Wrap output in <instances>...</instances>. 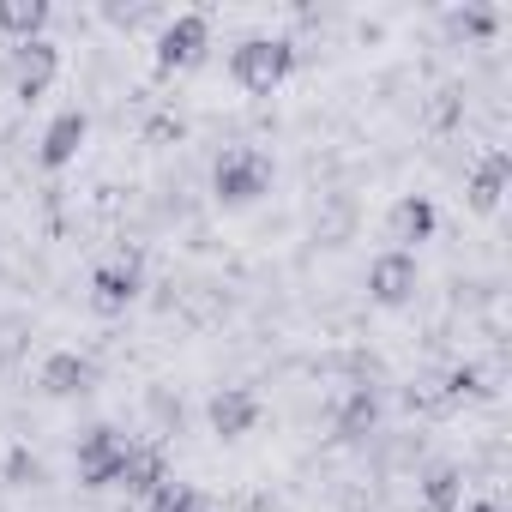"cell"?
Returning a JSON list of instances; mask_svg holds the SVG:
<instances>
[{"label": "cell", "instance_id": "4", "mask_svg": "<svg viewBox=\"0 0 512 512\" xmlns=\"http://www.w3.org/2000/svg\"><path fill=\"white\" fill-rule=\"evenodd\" d=\"M211 49V19L205 13H175L163 31H157V73H187L199 67Z\"/></svg>", "mask_w": 512, "mask_h": 512}, {"label": "cell", "instance_id": "10", "mask_svg": "<svg viewBox=\"0 0 512 512\" xmlns=\"http://www.w3.org/2000/svg\"><path fill=\"white\" fill-rule=\"evenodd\" d=\"M37 386H43L49 398H85V392L97 386V362H91V356H79V350H55V356L43 362Z\"/></svg>", "mask_w": 512, "mask_h": 512}, {"label": "cell", "instance_id": "1", "mask_svg": "<svg viewBox=\"0 0 512 512\" xmlns=\"http://www.w3.org/2000/svg\"><path fill=\"white\" fill-rule=\"evenodd\" d=\"M290 73H296V43L290 37H241L229 49V79L247 97H272Z\"/></svg>", "mask_w": 512, "mask_h": 512}, {"label": "cell", "instance_id": "17", "mask_svg": "<svg viewBox=\"0 0 512 512\" xmlns=\"http://www.w3.org/2000/svg\"><path fill=\"white\" fill-rule=\"evenodd\" d=\"M446 31L464 37V43H488L500 31V13L494 7H464V13H446Z\"/></svg>", "mask_w": 512, "mask_h": 512}, {"label": "cell", "instance_id": "15", "mask_svg": "<svg viewBox=\"0 0 512 512\" xmlns=\"http://www.w3.org/2000/svg\"><path fill=\"white\" fill-rule=\"evenodd\" d=\"M374 428H380V398H374V386H356V392L344 398V410H338V440L356 446V440H368Z\"/></svg>", "mask_w": 512, "mask_h": 512}, {"label": "cell", "instance_id": "12", "mask_svg": "<svg viewBox=\"0 0 512 512\" xmlns=\"http://www.w3.org/2000/svg\"><path fill=\"white\" fill-rule=\"evenodd\" d=\"M506 181H512V157L506 151H488L476 169H470V181H464V199H470V211H500V199H506Z\"/></svg>", "mask_w": 512, "mask_h": 512}, {"label": "cell", "instance_id": "9", "mask_svg": "<svg viewBox=\"0 0 512 512\" xmlns=\"http://www.w3.org/2000/svg\"><path fill=\"white\" fill-rule=\"evenodd\" d=\"M205 422H211V434H217V440H241L253 422H260V398H253L247 386H223V392H211Z\"/></svg>", "mask_w": 512, "mask_h": 512}, {"label": "cell", "instance_id": "11", "mask_svg": "<svg viewBox=\"0 0 512 512\" xmlns=\"http://www.w3.org/2000/svg\"><path fill=\"white\" fill-rule=\"evenodd\" d=\"M85 139H91V115H85V109H61V115L49 121V133H43L37 163H43V169H67V163L79 157Z\"/></svg>", "mask_w": 512, "mask_h": 512}, {"label": "cell", "instance_id": "5", "mask_svg": "<svg viewBox=\"0 0 512 512\" xmlns=\"http://www.w3.org/2000/svg\"><path fill=\"white\" fill-rule=\"evenodd\" d=\"M145 290V266H139V253H115V260H103L91 272V308L97 314H127Z\"/></svg>", "mask_w": 512, "mask_h": 512}, {"label": "cell", "instance_id": "7", "mask_svg": "<svg viewBox=\"0 0 512 512\" xmlns=\"http://www.w3.org/2000/svg\"><path fill=\"white\" fill-rule=\"evenodd\" d=\"M416 284H422L416 253H398V247H386L380 260L368 266V296H374L380 308H404V302H416Z\"/></svg>", "mask_w": 512, "mask_h": 512}, {"label": "cell", "instance_id": "13", "mask_svg": "<svg viewBox=\"0 0 512 512\" xmlns=\"http://www.w3.org/2000/svg\"><path fill=\"white\" fill-rule=\"evenodd\" d=\"M49 19H55L49 0H0V37H13V49L37 43L49 31Z\"/></svg>", "mask_w": 512, "mask_h": 512}, {"label": "cell", "instance_id": "3", "mask_svg": "<svg viewBox=\"0 0 512 512\" xmlns=\"http://www.w3.org/2000/svg\"><path fill=\"white\" fill-rule=\"evenodd\" d=\"M127 434L121 428H109V422H97V428H85L79 434V452H73V470H79V482L85 488H115L121 482V464H127Z\"/></svg>", "mask_w": 512, "mask_h": 512}, {"label": "cell", "instance_id": "19", "mask_svg": "<svg viewBox=\"0 0 512 512\" xmlns=\"http://www.w3.org/2000/svg\"><path fill=\"white\" fill-rule=\"evenodd\" d=\"M464 512H506V506H500V500H470Z\"/></svg>", "mask_w": 512, "mask_h": 512}, {"label": "cell", "instance_id": "16", "mask_svg": "<svg viewBox=\"0 0 512 512\" xmlns=\"http://www.w3.org/2000/svg\"><path fill=\"white\" fill-rule=\"evenodd\" d=\"M422 506L428 512H458L464 506V470L458 464H434L422 476Z\"/></svg>", "mask_w": 512, "mask_h": 512}, {"label": "cell", "instance_id": "2", "mask_svg": "<svg viewBox=\"0 0 512 512\" xmlns=\"http://www.w3.org/2000/svg\"><path fill=\"white\" fill-rule=\"evenodd\" d=\"M211 193L223 205H253V199H266L272 193V157L260 145H235L211 163Z\"/></svg>", "mask_w": 512, "mask_h": 512}, {"label": "cell", "instance_id": "14", "mask_svg": "<svg viewBox=\"0 0 512 512\" xmlns=\"http://www.w3.org/2000/svg\"><path fill=\"white\" fill-rule=\"evenodd\" d=\"M163 482H169V464H163V452H157V446H127V464H121V482H115V488H127V494L151 500Z\"/></svg>", "mask_w": 512, "mask_h": 512}, {"label": "cell", "instance_id": "18", "mask_svg": "<svg viewBox=\"0 0 512 512\" xmlns=\"http://www.w3.org/2000/svg\"><path fill=\"white\" fill-rule=\"evenodd\" d=\"M145 506H151V512H217V506H211L199 488H187V482H175V476H169V482H163V488H157Z\"/></svg>", "mask_w": 512, "mask_h": 512}, {"label": "cell", "instance_id": "6", "mask_svg": "<svg viewBox=\"0 0 512 512\" xmlns=\"http://www.w3.org/2000/svg\"><path fill=\"white\" fill-rule=\"evenodd\" d=\"M7 79H13V97H43L55 79H61V43H49V37H37V43H19L13 49V61H7Z\"/></svg>", "mask_w": 512, "mask_h": 512}, {"label": "cell", "instance_id": "8", "mask_svg": "<svg viewBox=\"0 0 512 512\" xmlns=\"http://www.w3.org/2000/svg\"><path fill=\"white\" fill-rule=\"evenodd\" d=\"M434 223H440L434 199H428V193H404V199L386 211V241H392L398 253H416V247L434 235Z\"/></svg>", "mask_w": 512, "mask_h": 512}]
</instances>
